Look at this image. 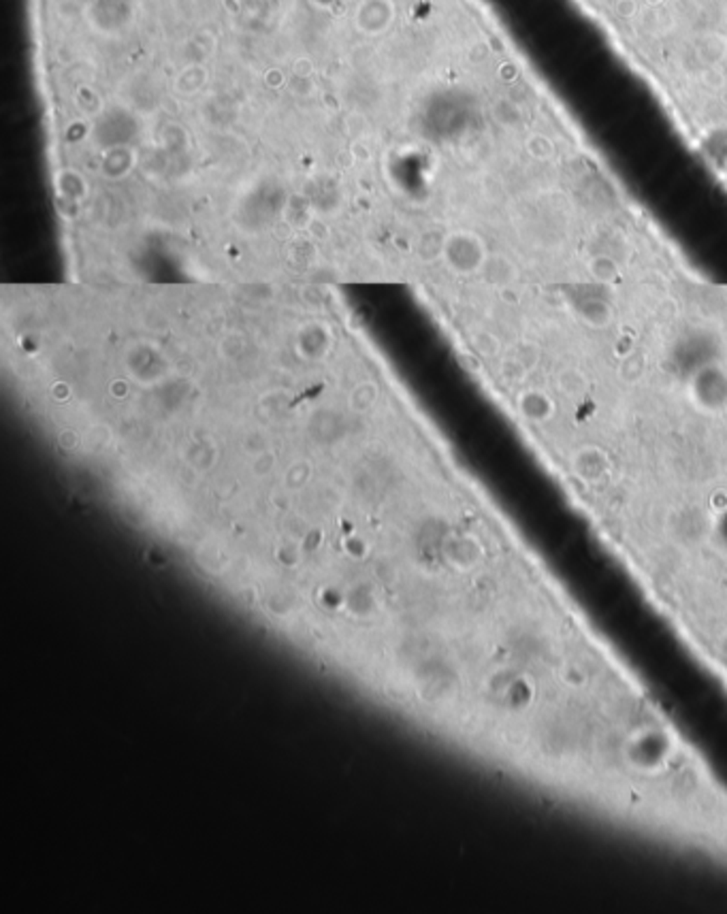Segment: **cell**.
<instances>
[{
	"mask_svg": "<svg viewBox=\"0 0 727 914\" xmlns=\"http://www.w3.org/2000/svg\"><path fill=\"white\" fill-rule=\"evenodd\" d=\"M376 399H378V388H376V384H372V382H362V384H358V386L352 390L350 403H352V407H354L356 411H367V409L374 407Z\"/></svg>",
	"mask_w": 727,
	"mask_h": 914,
	"instance_id": "7a4b0ae2",
	"label": "cell"
},
{
	"mask_svg": "<svg viewBox=\"0 0 727 914\" xmlns=\"http://www.w3.org/2000/svg\"><path fill=\"white\" fill-rule=\"evenodd\" d=\"M588 269H591V276H593L600 284H612L619 278V266L610 258H606V256H600L595 260H591Z\"/></svg>",
	"mask_w": 727,
	"mask_h": 914,
	"instance_id": "3957f363",
	"label": "cell"
},
{
	"mask_svg": "<svg viewBox=\"0 0 727 914\" xmlns=\"http://www.w3.org/2000/svg\"><path fill=\"white\" fill-rule=\"evenodd\" d=\"M442 256L457 273H478L484 269L488 254L482 245V241L470 233H457L450 235L442 245Z\"/></svg>",
	"mask_w": 727,
	"mask_h": 914,
	"instance_id": "6da1fadb",
	"label": "cell"
}]
</instances>
